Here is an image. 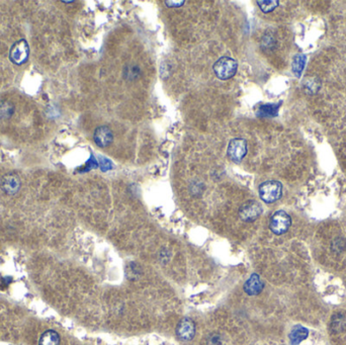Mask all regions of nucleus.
Instances as JSON below:
<instances>
[{
	"mask_svg": "<svg viewBox=\"0 0 346 345\" xmlns=\"http://www.w3.org/2000/svg\"><path fill=\"white\" fill-rule=\"evenodd\" d=\"M282 195V185L277 180H269L260 184L259 196L267 204H273L278 201Z\"/></svg>",
	"mask_w": 346,
	"mask_h": 345,
	"instance_id": "obj_1",
	"label": "nucleus"
},
{
	"mask_svg": "<svg viewBox=\"0 0 346 345\" xmlns=\"http://www.w3.org/2000/svg\"><path fill=\"white\" fill-rule=\"evenodd\" d=\"M214 72L221 80H228L232 78L237 72V62L230 57L220 58L214 65Z\"/></svg>",
	"mask_w": 346,
	"mask_h": 345,
	"instance_id": "obj_2",
	"label": "nucleus"
},
{
	"mask_svg": "<svg viewBox=\"0 0 346 345\" xmlns=\"http://www.w3.org/2000/svg\"><path fill=\"white\" fill-rule=\"evenodd\" d=\"M30 57V48L25 40L14 43L9 52V59L15 65L24 64Z\"/></svg>",
	"mask_w": 346,
	"mask_h": 345,
	"instance_id": "obj_3",
	"label": "nucleus"
},
{
	"mask_svg": "<svg viewBox=\"0 0 346 345\" xmlns=\"http://www.w3.org/2000/svg\"><path fill=\"white\" fill-rule=\"evenodd\" d=\"M290 225H291V219L284 210L276 211L273 215L271 219V223H270L271 230L276 235H282L285 232H287Z\"/></svg>",
	"mask_w": 346,
	"mask_h": 345,
	"instance_id": "obj_4",
	"label": "nucleus"
},
{
	"mask_svg": "<svg viewBox=\"0 0 346 345\" xmlns=\"http://www.w3.org/2000/svg\"><path fill=\"white\" fill-rule=\"evenodd\" d=\"M247 154V142L246 140L241 138L233 139L228 146V156L229 158L238 163L241 162L242 159Z\"/></svg>",
	"mask_w": 346,
	"mask_h": 345,
	"instance_id": "obj_5",
	"label": "nucleus"
},
{
	"mask_svg": "<svg viewBox=\"0 0 346 345\" xmlns=\"http://www.w3.org/2000/svg\"><path fill=\"white\" fill-rule=\"evenodd\" d=\"M262 213V207L256 201H248L239 209V216L244 222H253L257 220Z\"/></svg>",
	"mask_w": 346,
	"mask_h": 345,
	"instance_id": "obj_6",
	"label": "nucleus"
},
{
	"mask_svg": "<svg viewBox=\"0 0 346 345\" xmlns=\"http://www.w3.org/2000/svg\"><path fill=\"white\" fill-rule=\"evenodd\" d=\"M176 335L181 341H191L196 335V324L191 318L181 319L176 326Z\"/></svg>",
	"mask_w": 346,
	"mask_h": 345,
	"instance_id": "obj_7",
	"label": "nucleus"
},
{
	"mask_svg": "<svg viewBox=\"0 0 346 345\" xmlns=\"http://www.w3.org/2000/svg\"><path fill=\"white\" fill-rule=\"evenodd\" d=\"M20 185V179L15 173L5 174L1 179V189L8 196H13L17 194Z\"/></svg>",
	"mask_w": 346,
	"mask_h": 345,
	"instance_id": "obj_8",
	"label": "nucleus"
},
{
	"mask_svg": "<svg viewBox=\"0 0 346 345\" xmlns=\"http://www.w3.org/2000/svg\"><path fill=\"white\" fill-rule=\"evenodd\" d=\"M93 139L98 147L105 148L112 144L114 140V135H113L112 130L109 127L101 126L95 130Z\"/></svg>",
	"mask_w": 346,
	"mask_h": 345,
	"instance_id": "obj_9",
	"label": "nucleus"
},
{
	"mask_svg": "<svg viewBox=\"0 0 346 345\" xmlns=\"http://www.w3.org/2000/svg\"><path fill=\"white\" fill-rule=\"evenodd\" d=\"M263 287H264L263 281L261 280L260 276L256 274H253L244 283V290L248 296L259 295L262 291Z\"/></svg>",
	"mask_w": 346,
	"mask_h": 345,
	"instance_id": "obj_10",
	"label": "nucleus"
},
{
	"mask_svg": "<svg viewBox=\"0 0 346 345\" xmlns=\"http://www.w3.org/2000/svg\"><path fill=\"white\" fill-rule=\"evenodd\" d=\"M308 330L301 326V325H297L295 326L290 333H289V339H290V343L291 345H299L303 340H305L308 337Z\"/></svg>",
	"mask_w": 346,
	"mask_h": 345,
	"instance_id": "obj_11",
	"label": "nucleus"
},
{
	"mask_svg": "<svg viewBox=\"0 0 346 345\" xmlns=\"http://www.w3.org/2000/svg\"><path fill=\"white\" fill-rule=\"evenodd\" d=\"M40 345H59L60 344V336L54 330H48L44 332L39 341Z\"/></svg>",
	"mask_w": 346,
	"mask_h": 345,
	"instance_id": "obj_12",
	"label": "nucleus"
},
{
	"mask_svg": "<svg viewBox=\"0 0 346 345\" xmlns=\"http://www.w3.org/2000/svg\"><path fill=\"white\" fill-rule=\"evenodd\" d=\"M280 103L277 104H263L259 108L257 112V116L259 118H274L278 114V109Z\"/></svg>",
	"mask_w": 346,
	"mask_h": 345,
	"instance_id": "obj_13",
	"label": "nucleus"
},
{
	"mask_svg": "<svg viewBox=\"0 0 346 345\" xmlns=\"http://www.w3.org/2000/svg\"><path fill=\"white\" fill-rule=\"evenodd\" d=\"M306 60L307 57L304 54H298L294 60H292V64H291V68H292V73L295 74L296 77H301L302 72L305 68L306 65Z\"/></svg>",
	"mask_w": 346,
	"mask_h": 345,
	"instance_id": "obj_14",
	"label": "nucleus"
},
{
	"mask_svg": "<svg viewBox=\"0 0 346 345\" xmlns=\"http://www.w3.org/2000/svg\"><path fill=\"white\" fill-rule=\"evenodd\" d=\"M14 113V107L9 101H1L0 102V119L7 120L10 119Z\"/></svg>",
	"mask_w": 346,
	"mask_h": 345,
	"instance_id": "obj_15",
	"label": "nucleus"
},
{
	"mask_svg": "<svg viewBox=\"0 0 346 345\" xmlns=\"http://www.w3.org/2000/svg\"><path fill=\"white\" fill-rule=\"evenodd\" d=\"M257 4L264 13H269L277 8L279 2L277 0H258Z\"/></svg>",
	"mask_w": 346,
	"mask_h": 345,
	"instance_id": "obj_16",
	"label": "nucleus"
},
{
	"mask_svg": "<svg viewBox=\"0 0 346 345\" xmlns=\"http://www.w3.org/2000/svg\"><path fill=\"white\" fill-rule=\"evenodd\" d=\"M223 344V339L221 335L218 333H212L208 336V345H222Z\"/></svg>",
	"mask_w": 346,
	"mask_h": 345,
	"instance_id": "obj_17",
	"label": "nucleus"
},
{
	"mask_svg": "<svg viewBox=\"0 0 346 345\" xmlns=\"http://www.w3.org/2000/svg\"><path fill=\"white\" fill-rule=\"evenodd\" d=\"M100 168H101L102 171H108V170H111L113 168V164L109 159L101 157L100 158Z\"/></svg>",
	"mask_w": 346,
	"mask_h": 345,
	"instance_id": "obj_18",
	"label": "nucleus"
},
{
	"mask_svg": "<svg viewBox=\"0 0 346 345\" xmlns=\"http://www.w3.org/2000/svg\"><path fill=\"white\" fill-rule=\"evenodd\" d=\"M97 167V162H96V160L94 159V157L92 156L91 158H90V160L86 163V166H85V168L82 170V171H88V170H90L91 168H96Z\"/></svg>",
	"mask_w": 346,
	"mask_h": 345,
	"instance_id": "obj_19",
	"label": "nucleus"
},
{
	"mask_svg": "<svg viewBox=\"0 0 346 345\" xmlns=\"http://www.w3.org/2000/svg\"><path fill=\"white\" fill-rule=\"evenodd\" d=\"M184 0H180V1H168L166 0L165 1V4L168 6V7H180L184 4Z\"/></svg>",
	"mask_w": 346,
	"mask_h": 345,
	"instance_id": "obj_20",
	"label": "nucleus"
},
{
	"mask_svg": "<svg viewBox=\"0 0 346 345\" xmlns=\"http://www.w3.org/2000/svg\"><path fill=\"white\" fill-rule=\"evenodd\" d=\"M63 2H64V3H72L73 1H63Z\"/></svg>",
	"mask_w": 346,
	"mask_h": 345,
	"instance_id": "obj_21",
	"label": "nucleus"
}]
</instances>
